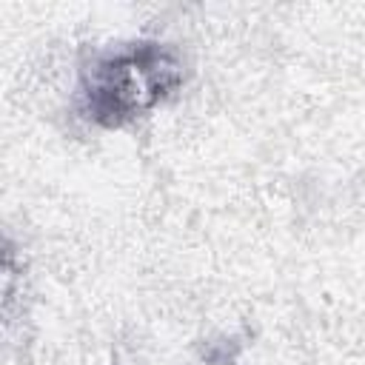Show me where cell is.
I'll return each instance as SVG.
<instances>
[{"instance_id": "1", "label": "cell", "mask_w": 365, "mask_h": 365, "mask_svg": "<svg viewBox=\"0 0 365 365\" xmlns=\"http://www.w3.org/2000/svg\"><path fill=\"white\" fill-rule=\"evenodd\" d=\"M188 77L177 46L137 37L91 51L77 71L74 108L97 128H125L177 97Z\"/></svg>"}, {"instance_id": "2", "label": "cell", "mask_w": 365, "mask_h": 365, "mask_svg": "<svg viewBox=\"0 0 365 365\" xmlns=\"http://www.w3.org/2000/svg\"><path fill=\"white\" fill-rule=\"evenodd\" d=\"M237 351H240V345H237L234 339L211 342V345L205 348L202 365H240V362H237Z\"/></svg>"}]
</instances>
